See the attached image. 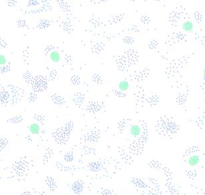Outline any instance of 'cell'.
Returning a JSON list of instances; mask_svg holds the SVG:
<instances>
[{
  "label": "cell",
  "instance_id": "obj_1",
  "mask_svg": "<svg viewBox=\"0 0 205 195\" xmlns=\"http://www.w3.org/2000/svg\"><path fill=\"white\" fill-rule=\"evenodd\" d=\"M194 28V24L192 21H186L182 24V29L184 32H191Z\"/></svg>",
  "mask_w": 205,
  "mask_h": 195
},
{
  "label": "cell",
  "instance_id": "obj_2",
  "mask_svg": "<svg viewBox=\"0 0 205 195\" xmlns=\"http://www.w3.org/2000/svg\"><path fill=\"white\" fill-rule=\"evenodd\" d=\"M200 162V158L197 155H193L189 157L188 159V165L191 166V167H195V166L197 165Z\"/></svg>",
  "mask_w": 205,
  "mask_h": 195
},
{
  "label": "cell",
  "instance_id": "obj_3",
  "mask_svg": "<svg viewBox=\"0 0 205 195\" xmlns=\"http://www.w3.org/2000/svg\"><path fill=\"white\" fill-rule=\"evenodd\" d=\"M130 133L133 137H138L141 133V128L139 126L137 125H131L130 128Z\"/></svg>",
  "mask_w": 205,
  "mask_h": 195
},
{
  "label": "cell",
  "instance_id": "obj_4",
  "mask_svg": "<svg viewBox=\"0 0 205 195\" xmlns=\"http://www.w3.org/2000/svg\"><path fill=\"white\" fill-rule=\"evenodd\" d=\"M50 58L53 62L57 63V62H59L60 59H61V55H60L59 53L57 51H53L50 53Z\"/></svg>",
  "mask_w": 205,
  "mask_h": 195
},
{
  "label": "cell",
  "instance_id": "obj_5",
  "mask_svg": "<svg viewBox=\"0 0 205 195\" xmlns=\"http://www.w3.org/2000/svg\"><path fill=\"white\" fill-rule=\"evenodd\" d=\"M29 130L32 134L36 135L38 134L40 130V127L37 123H32L31 124L29 127Z\"/></svg>",
  "mask_w": 205,
  "mask_h": 195
},
{
  "label": "cell",
  "instance_id": "obj_6",
  "mask_svg": "<svg viewBox=\"0 0 205 195\" xmlns=\"http://www.w3.org/2000/svg\"><path fill=\"white\" fill-rule=\"evenodd\" d=\"M118 88L122 91H125L129 88V84L127 81H121L118 84Z\"/></svg>",
  "mask_w": 205,
  "mask_h": 195
},
{
  "label": "cell",
  "instance_id": "obj_7",
  "mask_svg": "<svg viewBox=\"0 0 205 195\" xmlns=\"http://www.w3.org/2000/svg\"><path fill=\"white\" fill-rule=\"evenodd\" d=\"M7 62V59L6 57L4 56L3 55H0V64H1V65H5Z\"/></svg>",
  "mask_w": 205,
  "mask_h": 195
},
{
  "label": "cell",
  "instance_id": "obj_8",
  "mask_svg": "<svg viewBox=\"0 0 205 195\" xmlns=\"http://www.w3.org/2000/svg\"><path fill=\"white\" fill-rule=\"evenodd\" d=\"M94 1H97V0H94Z\"/></svg>",
  "mask_w": 205,
  "mask_h": 195
}]
</instances>
